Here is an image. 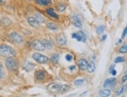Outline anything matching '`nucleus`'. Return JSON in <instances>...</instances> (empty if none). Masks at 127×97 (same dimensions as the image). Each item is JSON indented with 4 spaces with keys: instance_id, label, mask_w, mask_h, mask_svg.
<instances>
[{
    "instance_id": "obj_1",
    "label": "nucleus",
    "mask_w": 127,
    "mask_h": 97,
    "mask_svg": "<svg viewBox=\"0 0 127 97\" xmlns=\"http://www.w3.org/2000/svg\"><path fill=\"white\" fill-rule=\"evenodd\" d=\"M15 55H16V51L14 50V48L6 44L0 45V56L9 58L13 57Z\"/></svg>"
},
{
    "instance_id": "obj_2",
    "label": "nucleus",
    "mask_w": 127,
    "mask_h": 97,
    "mask_svg": "<svg viewBox=\"0 0 127 97\" xmlns=\"http://www.w3.org/2000/svg\"><path fill=\"white\" fill-rule=\"evenodd\" d=\"M70 86L69 85H62V84H56L53 83L48 86V89L53 92H64L68 91Z\"/></svg>"
},
{
    "instance_id": "obj_3",
    "label": "nucleus",
    "mask_w": 127,
    "mask_h": 97,
    "mask_svg": "<svg viewBox=\"0 0 127 97\" xmlns=\"http://www.w3.org/2000/svg\"><path fill=\"white\" fill-rule=\"evenodd\" d=\"M6 66L9 70L14 71V70H17L18 69L19 63L14 57H9L6 60Z\"/></svg>"
},
{
    "instance_id": "obj_4",
    "label": "nucleus",
    "mask_w": 127,
    "mask_h": 97,
    "mask_svg": "<svg viewBox=\"0 0 127 97\" xmlns=\"http://www.w3.org/2000/svg\"><path fill=\"white\" fill-rule=\"evenodd\" d=\"M9 39L12 41V42L15 44H21L24 42V39L20 34L17 32H12L9 34Z\"/></svg>"
},
{
    "instance_id": "obj_5",
    "label": "nucleus",
    "mask_w": 127,
    "mask_h": 97,
    "mask_svg": "<svg viewBox=\"0 0 127 97\" xmlns=\"http://www.w3.org/2000/svg\"><path fill=\"white\" fill-rule=\"evenodd\" d=\"M32 58L34 59L36 62L39 63H46L48 61V58L43 54H41L38 53H34L32 55Z\"/></svg>"
},
{
    "instance_id": "obj_6",
    "label": "nucleus",
    "mask_w": 127,
    "mask_h": 97,
    "mask_svg": "<svg viewBox=\"0 0 127 97\" xmlns=\"http://www.w3.org/2000/svg\"><path fill=\"white\" fill-rule=\"evenodd\" d=\"M31 46L36 50L38 51H44L45 49V47L42 42V40H34L31 42Z\"/></svg>"
},
{
    "instance_id": "obj_7",
    "label": "nucleus",
    "mask_w": 127,
    "mask_h": 97,
    "mask_svg": "<svg viewBox=\"0 0 127 97\" xmlns=\"http://www.w3.org/2000/svg\"><path fill=\"white\" fill-rule=\"evenodd\" d=\"M72 38L73 39H76L78 42H86L87 40V37H86V35L84 34V32L83 31H78L77 33H74V34L72 35Z\"/></svg>"
},
{
    "instance_id": "obj_8",
    "label": "nucleus",
    "mask_w": 127,
    "mask_h": 97,
    "mask_svg": "<svg viewBox=\"0 0 127 97\" xmlns=\"http://www.w3.org/2000/svg\"><path fill=\"white\" fill-rule=\"evenodd\" d=\"M115 84H116V79L115 78H108L106 79L105 81L104 82V87L108 88V87H114Z\"/></svg>"
},
{
    "instance_id": "obj_9",
    "label": "nucleus",
    "mask_w": 127,
    "mask_h": 97,
    "mask_svg": "<svg viewBox=\"0 0 127 97\" xmlns=\"http://www.w3.org/2000/svg\"><path fill=\"white\" fill-rule=\"evenodd\" d=\"M72 20H73V24L75 27H76V28L82 27V21L78 16H76V15L72 16Z\"/></svg>"
},
{
    "instance_id": "obj_10",
    "label": "nucleus",
    "mask_w": 127,
    "mask_h": 97,
    "mask_svg": "<svg viewBox=\"0 0 127 97\" xmlns=\"http://www.w3.org/2000/svg\"><path fill=\"white\" fill-rule=\"evenodd\" d=\"M23 68L26 71H31V70L34 68V65L30 61L26 60V61H24V64H23Z\"/></svg>"
},
{
    "instance_id": "obj_11",
    "label": "nucleus",
    "mask_w": 127,
    "mask_h": 97,
    "mask_svg": "<svg viewBox=\"0 0 127 97\" xmlns=\"http://www.w3.org/2000/svg\"><path fill=\"white\" fill-rule=\"evenodd\" d=\"M87 65H88V63L84 59H80V61L78 62V66H79V68L82 70H87Z\"/></svg>"
},
{
    "instance_id": "obj_12",
    "label": "nucleus",
    "mask_w": 127,
    "mask_h": 97,
    "mask_svg": "<svg viewBox=\"0 0 127 97\" xmlns=\"http://www.w3.org/2000/svg\"><path fill=\"white\" fill-rule=\"evenodd\" d=\"M27 21H28V24L31 25V27H34V28H38L39 27L38 22L36 20L34 17H28Z\"/></svg>"
},
{
    "instance_id": "obj_13",
    "label": "nucleus",
    "mask_w": 127,
    "mask_h": 97,
    "mask_svg": "<svg viewBox=\"0 0 127 97\" xmlns=\"http://www.w3.org/2000/svg\"><path fill=\"white\" fill-rule=\"evenodd\" d=\"M45 77V72L42 70H39L36 72V78L38 80H42Z\"/></svg>"
},
{
    "instance_id": "obj_14",
    "label": "nucleus",
    "mask_w": 127,
    "mask_h": 97,
    "mask_svg": "<svg viewBox=\"0 0 127 97\" xmlns=\"http://www.w3.org/2000/svg\"><path fill=\"white\" fill-rule=\"evenodd\" d=\"M95 69H96V67H95L94 62H93V61L90 62V63H88V65H87V71H88L89 73L91 74V73H93V72H94Z\"/></svg>"
},
{
    "instance_id": "obj_15",
    "label": "nucleus",
    "mask_w": 127,
    "mask_h": 97,
    "mask_svg": "<svg viewBox=\"0 0 127 97\" xmlns=\"http://www.w3.org/2000/svg\"><path fill=\"white\" fill-rule=\"evenodd\" d=\"M46 12L49 15L50 17H51L52 18H55V19H59V16L55 13V11L53 9H51V8H48L46 10Z\"/></svg>"
},
{
    "instance_id": "obj_16",
    "label": "nucleus",
    "mask_w": 127,
    "mask_h": 97,
    "mask_svg": "<svg viewBox=\"0 0 127 97\" xmlns=\"http://www.w3.org/2000/svg\"><path fill=\"white\" fill-rule=\"evenodd\" d=\"M57 42H58V43L59 45H60V46H64V45L66 44V37L64 35H62L58 36Z\"/></svg>"
},
{
    "instance_id": "obj_17",
    "label": "nucleus",
    "mask_w": 127,
    "mask_h": 97,
    "mask_svg": "<svg viewBox=\"0 0 127 97\" xmlns=\"http://www.w3.org/2000/svg\"><path fill=\"white\" fill-rule=\"evenodd\" d=\"M47 27H48V28L51 30V31H57L59 29V26L56 24L53 23V22H49V23H48Z\"/></svg>"
},
{
    "instance_id": "obj_18",
    "label": "nucleus",
    "mask_w": 127,
    "mask_h": 97,
    "mask_svg": "<svg viewBox=\"0 0 127 97\" xmlns=\"http://www.w3.org/2000/svg\"><path fill=\"white\" fill-rule=\"evenodd\" d=\"M34 18L36 19V20L38 22V24H44V17L42 14H40V13H35L34 15Z\"/></svg>"
},
{
    "instance_id": "obj_19",
    "label": "nucleus",
    "mask_w": 127,
    "mask_h": 97,
    "mask_svg": "<svg viewBox=\"0 0 127 97\" xmlns=\"http://www.w3.org/2000/svg\"><path fill=\"white\" fill-rule=\"evenodd\" d=\"M110 95H111V91L109 89L105 88L100 92V96L102 97H108Z\"/></svg>"
},
{
    "instance_id": "obj_20",
    "label": "nucleus",
    "mask_w": 127,
    "mask_h": 97,
    "mask_svg": "<svg viewBox=\"0 0 127 97\" xmlns=\"http://www.w3.org/2000/svg\"><path fill=\"white\" fill-rule=\"evenodd\" d=\"M37 2L42 6H49L51 4V0H37Z\"/></svg>"
},
{
    "instance_id": "obj_21",
    "label": "nucleus",
    "mask_w": 127,
    "mask_h": 97,
    "mask_svg": "<svg viewBox=\"0 0 127 97\" xmlns=\"http://www.w3.org/2000/svg\"><path fill=\"white\" fill-rule=\"evenodd\" d=\"M126 88H127V85H122V86L116 92V93H115V94H116V96H120V95H122V93H124V92L126 91Z\"/></svg>"
},
{
    "instance_id": "obj_22",
    "label": "nucleus",
    "mask_w": 127,
    "mask_h": 97,
    "mask_svg": "<svg viewBox=\"0 0 127 97\" xmlns=\"http://www.w3.org/2000/svg\"><path fill=\"white\" fill-rule=\"evenodd\" d=\"M42 42L44 45V46L45 47V48H49V49H51V47H52V45L51 43L49 42V41H48V40H42Z\"/></svg>"
},
{
    "instance_id": "obj_23",
    "label": "nucleus",
    "mask_w": 127,
    "mask_h": 97,
    "mask_svg": "<svg viewBox=\"0 0 127 97\" xmlns=\"http://www.w3.org/2000/svg\"><path fill=\"white\" fill-rule=\"evenodd\" d=\"M59 55H58L57 53H55V54H53V55H52L51 57L50 60H51L52 63H57L58 61H59Z\"/></svg>"
},
{
    "instance_id": "obj_24",
    "label": "nucleus",
    "mask_w": 127,
    "mask_h": 97,
    "mask_svg": "<svg viewBox=\"0 0 127 97\" xmlns=\"http://www.w3.org/2000/svg\"><path fill=\"white\" fill-rule=\"evenodd\" d=\"M66 8V6L64 4V3H60V4H59L56 7V9L58 11H59V12H63Z\"/></svg>"
},
{
    "instance_id": "obj_25",
    "label": "nucleus",
    "mask_w": 127,
    "mask_h": 97,
    "mask_svg": "<svg viewBox=\"0 0 127 97\" xmlns=\"http://www.w3.org/2000/svg\"><path fill=\"white\" fill-rule=\"evenodd\" d=\"M119 53H127V44H124L119 48Z\"/></svg>"
},
{
    "instance_id": "obj_26",
    "label": "nucleus",
    "mask_w": 127,
    "mask_h": 97,
    "mask_svg": "<svg viewBox=\"0 0 127 97\" xmlns=\"http://www.w3.org/2000/svg\"><path fill=\"white\" fill-rule=\"evenodd\" d=\"M5 77V71H4V68H3V66L1 63H0V79H2Z\"/></svg>"
},
{
    "instance_id": "obj_27",
    "label": "nucleus",
    "mask_w": 127,
    "mask_h": 97,
    "mask_svg": "<svg viewBox=\"0 0 127 97\" xmlns=\"http://www.w3.org/2000/svg\"><path fill=\"white\" fill-rule=\"evenodd\" d=\"M104 30H105V27H104V26L103 25L99 26V27H98V28H97V33H98V35H101L104 31Z\"/></svg>"
},
{
    "instance_id": "obj_28",
    "label": "nucleus",
    "mask_w": 127,
    "mask_h": 97,
    "mask_svg": "<svg viewBox=\"0 0 127 97\" xmlns=\"http://www.w3.org/2000/svg\"><path fill=\"white\" fill-rule=\"evenodd\" d=\"M2 23L5 25H9L11 24V20L8 19L7 17H2Z\"/></svg>"
},
{
    "instance_id": "obj_29",
    "label": "nucleus",
    "mask_w": 127,
    "mask_h": 97,
    "mask_svg": "<svg viewBox=\"0 0 127 97\" xmlns=\"http://www.w3.org/2000/svg\"><path fill=\"white\" fill-rule=\"evenodd\" d=\"M124 60H125L124 57H117V58H115V63H122Z\"/></svg>"
},
{
    "instance_id": "obj_30",
    "label": "nucleus",
    "mask_w": 127,
    "mask_h": 97,
    "mask_svg": "<svg viewBox=\"0 0 127 97\" xmlns=\"http://www.w3.org/2000/svg\"><path fill=\"white\" fill-rule=\"evenodd\" d=\"M84 82V79H77V80L75 81L74 84H75L76 85H81Z\"/></svg>"
},
{
    "instance_id": "obj_31",
    "label": "nucleus",
    "mask_w": 127,
    "mask_h": 97,
    "mask_svg": "<svg viewBox=\"0 0 127 97\" xmlns=\"http://www.w3.org/2000/svg\"><path fill=\"white\" fill-rule=\"evenodd\" d=\"M72 59H73V57L70 54H66V59L67 61H71V60H72Z\"/></svg>"
},
{
    "instance_id": "obj_32",
    "label": "nucleus",
    "mask_w": 127,
    "mask_h": 97,
    "mask_svg": "<svg viewBox=\"0 0 127 97\" xmlns=\"http://www.w3.org/2000/svg\"><path fill=\"white\" fill-rule=\"evenodd\" d=\"M126 36H127V27L125 28L124 31H123V34H122V39L125 38Z\"/></svg>"
},
{
    "instance_id": "obj_33",
    "label": "nucleus",
    "mask_w": 127,
    "mask_h": 97,
    "mask_svg": "<svg viewBox=\"0 0 127 97\" xmlns=\"http://www.w3.org/2000/svg\"><path fill=\"white\" fill-rule=\"evenodd\" d=\"M126 80H127V74H125V75L122 78V83H124Z\"/></svg>"
},
{
    "instance_id": "obj_34",
    "label": "nucleus",
    "mask_w": 127,
    "mask_h": 97,
    "mask_svg": "<svg viewBox=\"0 0 127 97\" xmlns=\"http://www.w3.org/2000/svg\"><path fill=\"white\" fill-rule=\"evenodd\" d=\"M111 74H112V75H116V74H117V72H116V70H115V69L114 70H111V71L110 72Z\"/></svg>"
},
{
    "instance_id": "obj_35",
    "label": "nucleus",
    "mask_w": 127,
    "mask_h": 97,
    "mask_svg": "<svg viewBox=\"0 0 127 97\" xmlns=\"http://www.w3.org/2000/svg\"><path fill=\"white\" fill-rule=\"evenodd\" d=\"M114 69H115V66H114V65H111V66L110 67V68H109V72H111V70H114Z\"/></svg>"
},
{
    "instance_id": "obj_36",
    "label": "nucleus",
    "mask_w": 127,
    "mask_h": 97,
    "mask_svg": "<svg viewBox=\"0 0 127 97\" xmlns=\"http://www.w3.org/2000/svg\"><path fill=\"white\" fill-rule=\"evenodd\" d=\"M6 0H0V5H2V4H4V3L6 2Z\"/></svg>"
},
{
    "instance_id": "obj_37",
    "label": "nucleus",
    "mask_w": 127,
    "mask_h": 97,
    "mask_svg": "<svg viewBox=\"0 0 127 97\" xmlns=\"http://www.w3.org/2000/svg\"><path fill=\"white\" fill-rule=\"evenodd\" d=\"M106 38H107V35H104L103 36H102V41H104V40H105L106 39Z\"/></svg>"
},
{
    "instance_id": "obj_38",
    "label": "nucleus",
    "mask_w": 127,
    "mask_h": 97,
    "mask_svg": "<svg viewBox=\"0 0 127 97\" xmlns=\"http://www.w3.org/2000/svg\"><path fill=\"white\" fill-rule=\"evenodd\" d=\"M70 70H73V69H75V66H71L70 68H69Z\"/></svg>"
},
{
    "instance_id": "obj_39",
    "label": "nucleus",
    "mask_w": 127,
    "mask_h": 97,
    "mask_svg": "<svg viewBox=\"0 0 127 97\" xmlns=\"http://www.w3.org/2000/svg\"><path fill=\"white\" fill-rule=\"evenodd\" d=\"M29 1H32V0H29Z\"/></svg>"
}]
</instances>
